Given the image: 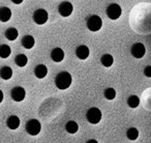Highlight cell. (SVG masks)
I'll use <instances>...</instances> for the list:
<instances>
[{
	"instance_id": "obj_1",
	"label": "cell",
	"mask_w": 151,
	"mask_h": 143,
	"mask_svg": "<svg viewBox=\"0 0 151 143\" xmlns=\"http://www.w3.org/2000/svg\"><path fill=\"white\" fill-rule=\"evenodd\" d=\"M71 82H73V78L68 72H60L55 78V85L57 88L61 89V90L68 88L71 85Z\"/></svg>"
},
{
	"instance_id": "obj_2",
	"label": "cell",
	"mask_w": 151,
	"mask_h": 143,
	"mask_svg": "<svg viewBox=\"0 0 151 143\" xmlns=\"http://www.w3.org/2000/svg\"><path fill=\"white\" fill-rule=\"evenodd\" d=\"M25 130L31 136H36L40 134V130H42V124L37 119H30L26 124Z\"/></svg>"
},
{
	"instance_id": "obj_3",
	"label": "cell",
	"mask_w": 151,
	"mask_h": 143,
	"mask_svg": "<svg viewBox=\"0 0 151 143\" xmlns=\"http://www.w3.org/2000/svg\"><path fill=\"white\" fill-rule=\"evenodd\" d=\"M87 28H88L90 31H99V29L103 26V20L101 19V17L96 15L90 16V17L87 19Z\"/></svg>"
},
{
	"instance_id": "obj_4",
	"label": "cell",
	"mask_w": 151,
	"mask_h": 143,
	"mask_svg": "<svg viewBox=\"0 0 151 143\" xmlns=\"http://www.w3.org/2000/svg\"><path fill=\"white\" fill-rule=\"evenodd\" d=\"M101 116H103L101 111L99 108H95V107H92V108H90V109H88V111H87V113H86L87 120L92 124H99L101 119Z\"/></svg>"
},
{
	"instance_id": "obj_5",
	"label": "cell",
	"mask_w": 151,
	"mask_h": 143,
	"mask_svg": "<svg viewBox=\"0 0 151 143\" xmlns=\"http://www.w3.org/2000/svg\"><path fill=\"white\" fill-rule=\"evenodd\" d=\"M121 7L119 4H116V3H112L109 6L107 7V16L111 20H117L119 19V17L121 16Z\"/></svg>"
},
{
	"instance_id": "obj_6",
	"label": "cell",
	"mask_w": 151,
	"mask_h": 143,
	"mask_svg": "<svg viewBox=\"0 0 151 143\" xmlns=\"http://www.w3.org/2000/svg\"><path fill=\"white\" fill-rule=\"evenodd\" d=\"M48 18L49 15L46 9H36L33 14V21L36 24H38V25H42V24L46 23L48 21Z\"/></svg>"
},
{
	"instance_id": "obj_7",
	"label": "cell",
	"mask_w": 151,
	"mask_h": 143,
	"mask_svg": "<svg viewBox=\"0 0 151 143\" xmlns=\"http://www.w3.org/2000/svg\"><path fill=\"white\" fill-rule=\"evenodd\" d=\"M11 97L15 102H22L26 97V91L21 86L14 87L11 91Z\"/></svg>"
},
{
	"instance_id": "obj_8",
	"label": "cell",
	"mask_w": 151,
	"mask_h": 143,
	"mask_svg": "<svg viewBox=\"0 0 151 143\" xmlns=\"http://www.w3.org/2000/svg\"><path fill=\"white\" fill-rule=\"evenodd\" d=\"M130 52H132V55L136 58H142L143 56L146 53V49H145V46L141 43H137V44H134L130 49Z\"/></svg>"
},
{
	"instance_id": "obj_9",
	"label": "cell",
	"mask_w": 151,
	"mask_h": 143,
	"mask_svg": "<svg viewBox=\"0 0 151 143\" xmlns=\"http://www.w3.org/2000/svg\"><path fill=\"white\" fill-rule=\"evenodd\" d=\"M73 11V6L70 2H61L58 6V12L62 17H69Z\"/></svg>"
},
{
	"instance_id": "obj_10",
	"label": "cell",
	"mask_w": 151,
	"mask_h": 143,
	"mask_svg": "<svg viewBox=\"0 0 151 143\" xmlns=\"http://www.w3.org/2000/svg\"><path fill=\"white\" fill-rule=\"evenodd\" d=\"M89 53H90L89 48L87 46H85V45H81V46H79L78 48L76 49V55H77V57L79 59H82V60L88 58Z\"/></svg>"
},
{
	"instance_id": "obj_11",
	"label": "cell",
	"mask_w": 151,
	"mask_h": 143,
	"mask_svg": "<svg viewBox=\"0 0 151 143\" xmlns=\"http://www.w3.org/2000/svg\"><path fill=\"white\" fill-rule=\"evenodd\" d=\"M51 58L55 62H61L64 59V52L61 48H55L51 52Z\"/></svg>"
},
{
	"instance_id": "obj_12",
	"label": "cell",
	"mask_w": 151,
	"mask_h": 143,
	"mask_svg": "<svg viewBox=\"0 0 151 143\" xmlns=\"http://www.w3.org/2000/svg\"><path fill=\"white\" fill-rule=\"evenodd\" d=\"M20 124H21V121H20V118L18 117V116H16V115L9 116V117L7 118V120H6L7 128L11 129V130H17V129L20 126Z\"/></svg>"
},
{
	"instance_id": "obj_13",
	"label": "cell",
	"mask_w": 151,
	"mask_h": 143,
	"mask_svg": "<svg viewBox=\"0 0 151 143\" xmlns=\"http://www.w3.org/2000/svg\"><path fill=\"white\" fill-rule=\"evenodd\" d=\"M47 74H48V67L45 64H38L34 69V75L36 78L42 79L47 76Z\"/></svg>"
},
{
	"instance_id": "obj_14",
	"label": "cell",
	"mask_w": 151,
	"mask_h": 143,
	"mask_svg": "<svg viewBox=\"0 0 151 143\" xmlns=\"http://www.w3.org/2000/svg\"><path fill=\"white\" fill-rule=\"evenodd\" d=\"M12 18V11L6 6L0 7V21L7 22Z\"/></svg>"
},
{
	"instance_id": "obj_15",
	"label": "cell",
	"mask_w": 151,
	"mask_h": 143,
	"mask_svg": "<svg viewBox=\"0 0 151 143\" xmlns=\"http://www.w3.org/2000/svg\"><path fill=\"white\" fill-rule=\"evenodd\" d=\"M21 44L25 49H31V48H33L34 44H35V40H34L33 36L24 35L21 40Z\"/></svg>"
},
{
	"instance_id": "obj_16",
	"label": "cell",
	"mask_w": 151,
	"mask_h": 143,
	"mask_svg": "<svg viewBox=\"0 0 151 143\" xmlns=\"http://www.w3.org/2000/svg\"><path fill=\"white\" fill-rule=\"evenodd\" d=\"M0 77L3 80H9L13 77V69L9 66H2L0 69Z\"/></svg>"
},
{
	"instance_id": "obj_17",
	"label": "cell",
	"mask_w": 151,
	"mask_h": 143,
	"mask_svg": "<svg viewBox=\"0 0 151 143\" xmlns=\"http://www.w3.org/2000/svg\"><path fill=\"white\" fill-rule=\"evenodd\" d=\"M4 35L9 40H17L18 35H19V32H18V30L16 29L15 27H11L5 30Z\"/></svg>"
},
{
	"instance_id": "obj_18",
	"label": "cell",
	"mask_w": 151,
	"mask_h": 143,
	"mask_svg": "<svg viewBox=\"0 0 151 143\" xmlns=\"http://www.w3.org/2000/svg\"><path fill=\"white\" fill-rule=\"evenodd\" d=\"M65 130H66V132L69 133V134H76L79 130V126L76 121L70 120V121H68L65 124Z\"/></svg>"
},
{
	"instance_id": "obj_19",
	"label": "cell",
	"mask_w": 151,
	"mask_h": 143,
	"mask_svg": "<svg viewBox=\"0 0 151 143\" xmlns=\"http://www.w3.org/2000/svg\"><path fill=\"white\" fill-rule=\"evenodd\" d=\"M101 64H103L104 66L110 67L112 64H113L114 58H113V56H112V55H110V54H104L103 56H101Z\"/></svg>"
},
{
	"instance_id": "obj_20",
	"label": "cell",
	"mask_w": 151,
	"mask_h": 143,
	"mask_svg": "<svg viewBox=\"0 0 151 143\" xmlns=\"http://www.w3.org/2000/svg\"><path fill=\"white\" fill-rule=\"evenodd\" d=\"M27 62H28V58H27V56H26V55L19 54V55H17V56H16L15 63L18 65V66L24 67L26 64H27Z\"/></svg>"
},
{
	"instance_id": "obj_21",
	"label": "cell",
	"mask_w": 151,
	"mask_h": 143,
	"mask_svg": "<svg viewBox=\"0 0 151 143\" xmlns=\"http://www.w3.org/2000/svg\"><path fill=\"white\" fill-rule=\"evenodd\" d=\"M12 54V49L9 45H1L0 46V57L1 58H7Z\"/></svg>"
},
{
	"instance_id": "obj_22",
	"label": "cell",
	"mask_w": 151,
	"mask_h": 143,
	"mask_svg": "<svg viewBox=\"0 0 151 143\" xmlns=\"http://www.w3.org/2000/svg\"><path fill=\"white\" fill-rule=\"evenodd\" d=\"M126 136L129 140H136L139 137V131L136 128H129L126 131Z\"/></svg>"
},
{
	"instance_id": "obj_23",
	"label": "cell",
	"mask_w": 151,
	"mask_h": 143,
	"mask_svg": "<svg viewBox=\"0 0 151 143\" xmlns=\"http://www.w3.org/2000/svg\"><path fill=\"white\" fill-rule=\"evenodd\" d=\"M140 104V99L137 95H130L127 99V105L130 108H137Z\"/></svg>"
},
{
	"instance_id": "obj_24",
	"label": "cell",
	"mask_w": 151,
	"mask_h": 143,
	"mask_svg": "<svg viewBox=\"0 0 151 143\" xmlns=\"http://www.w3.org/2000/svg\"><path fill=\"white\" fill-rule=\"evenodd\" d=\"M104 95L107 100H114L116 97V91L114 88H107L105 91H104Z\"/></svg>"
},
{
	"instance_id": "obj_25",
	"label": "cell",
	"mask_w": 151,
	"mask_h": 143,
	"mask_svg": "<svg viewBox=\"0 0 151 143\" xmlns=\"http://www.w3.org/2000/svg\"><path fill=\"white\" fill-rule=\"evenodd\" d=\"M144 74H145V76L148 77V78H150V77H151V66H150V65H148V66L145 67Z\"/></svg>"
},
{
	"instance_id": "obj_26",
	"label": "cell",
	"mask_w": 151,
	"mask_h": 143,
	"mask_svg": "<svg viewBox=\"0 0 151 143\" xmlns=\"http://www.w3.org/2000/svg\"><path fill=\"white\" fill-rule=\"evenodd\" d=\"M3 98H4V95H3V92L2 90H0V103L3 101Z\"/></svg>"
},
{
	"instance_id": "obj_27",
	"label": "cell",
	"mask_w": 151,
	"mask_h": 143,
	"mask_svg": "<svg viewBox=\"0 0 151 143\" xmlns=\"http://www.w3.org/2000/svg\"><path fill=\"white\" fill-rule=\"evenodd\" d=\"M13 2L15 4H20L21 2H23V0H13Z\"/></svg>"
},
{
	"instance_id": "obj_28",
	"label": "cell",
	"mask_w": 151,
	"mask_h": 143,
	"mask_svg": "<svg viewBox=\"0 0 151 143\" xmlns=\"http://www.w3.org/2000/svg\"><path fill=\"white\" fill-rule=\"evenodd\" d=\"M86 143H99V142H97V141L95 140V139H90V140H88Z\"/></svg>"
}]
</instances>
